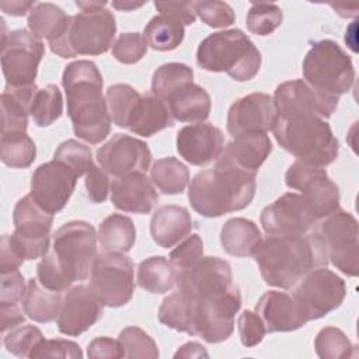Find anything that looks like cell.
<instances>
[{
	"instance_id": "cell-21",
	"label": "cell",
	"mask_w": 359,
	"mask_h": 359,
	"mask_svg": "<svg viewBox=\"0 0 359 359\" xmlns=\"http://www.w3.org/2000/svg\"><path fill=\"white\" fill-rule=\"evenodd\" d=\"M175 285L194 299L219 293L233 286L231 266L219 257H202L194 266L178 271Z\"/></svg>"
},
{
	"instance_id": "cell-16",
	"label": "cell",
	"mask_w": 359,
	"mask_h": 359,
	"mask_svg": "<svg viewBox=\"0 0 359 359\" xmlns=\"http://www.w3.org/2000/svg\"><path fill=\"white\" fill-rule=\"evenodd\" d=\"M79 175L66 164L52 160L35 168L29 195L45 212L55 215L69 202Z\"/></svg>"
},
{
	"instance_id": "cell-58",
	"label": "cell",
	"mask_w": 359,
	"mask_h": 359,
	"mask_svg": "<svg viewBox=\"0 0 359 359\" xmlns=\"http://www.w3.org/2000/svg\"><path fill=\"white\" fill-rule=\"evenodd\" d=\"M25 313L21 311L18 304H0V320L1 332L6 334L7 330H13L24 323Z\"/></svg>"
},
{
	"instance_id": "cell-61",
	"label": "cell",
	"mask_w": 359,
	"mask_h": 359,
	"mask_svg": "<svg viewBox=\"0 0 359 359\" xmlns=\"http://www.w3.org/2000/svg\"><path fill=\"white\" fill-rule=\"evenodd\" d=\"M144 6V3H135V1H112V7L121 11H132L135 8H139Z\"/></svg>"
},
{
	"instance_id": "cell-40",
	"label": "cell",
	"mask_w": 359,
	"mask_h": 359,
	"mask_svg": "<svg viewBox=\"0 0 359 359\" xmlns=\"http://www.w3.org/2000/svg\"><path fill=\"white\" fill-rule=\"evenodd\" d=\"M140 97L142 94L129 84L118 83L107 88L105 100H107L108 111L112 122L116 126L128 129L132 114Z\"/></svg>"
},
{
	"instance_id": "cell-44",
	"label": "cell",
	"mask_w": 359,
	"mask_h": 359,
	"mask_svg": "<svg viewBox=\"0 0 359 359\" xmlns=\"http://www.w3.org/2000/svg\"><path fill=\"white\" fill-rule=\"evenodd\" d=\"M283 21V13L275 3H251L247 14V28L251 34L265 36L272 34Z\"/></svg>"
},
{
	"instance_id": "cell-27",
	"label": "cell",
	"mask_w": 359,
	"mask_h": 359,
	"mask_svg": "<svg viewBox=\"0 0 359 359\" xmlns=\"http://www.w3.org/2000/svg\"><path fill=\"white\" fill-rule=\"evenodd\" d=\"M192 230V217L188 209L178 205H163L151 216L150 236L161 248H171Z\"/></svg>"
},
{
	"instance_id": "cell-43",
	"label": "cell",
	"mask_w": 359,
	"mask_h": 359,
	"mask_svg": "<svg viewBox=\"0 0 359 359\" xmlns=\"http://www.w3.org/2000/svg\"><path fill=\"white\" fill-rule=\"evenodd\" d=\"M316 353L321 359H344L353 356L355 346L342 330L337 327L323 328L314 339Z\"/></svg>"
},
{
	"instance_id": "cell-30",
	"label": "cell",
	"mask_w": 359,
	"mask_h": 359,
	"mask_svg": "<svg viewBox=\"0 0 359 359\" xmlns=\"http://www.w3.org/2000/svg\"><path fill=\"white\" fill-rule=\"evenodd\" d=\"M172 125L174 118L171 116L165 101L153 94H142L135 107L128 129L135 135L150 137Z\"/></svg>"
},
{
	"instance_id": "cell-47",
	"label": "cell",
	"mask_w": 359,
	"mask_h": 359,
	"mask_svg": "<svg viewBox=\"0 0 359 359\" xmlns=\"http://www.w3.org/2000/svg\"><path fill=\"white\" fill-rule=\"evenodd\" d=\"M42 339L43 334L39 328L31 324H25L10 330V332L4 335L3 342L10 353L18 358H29L31 352Z\"/></svg>"
},
{
	"instance_id": "cell-45",
	"label": "cell",
	"mask_w": 359,
	"mask_h": 359,
	"mask_svg": "<svg viewBox=\"0 0 359 359\" xmlns=\"http://www.w3.org/2000/svg\"><path fill=\"white\" fill-rule=\"evenodd\" d=\"M53 160L70 167L79 175V178L86 175L95 165L93 161L91 149L74 139L60 143L53 154Z\"/></svg>"
},
{
	"instance_id": "cell-13",
	"label": "cell",
	"mask_w": 359,
	"mask_h": 359,
	"mask_svg": "<svg viewBox=\"0 0 359 359\" xmlns=\"http://www.w3.org/2000/svg\"><path fill=\"white\" fill-rule=\"evenodd\" d=\"M292 294L300 304L307 321H313L342 304L346 296V286L335 272L321 266L306 273L293 286Z\"/></svg>"
},
{
	"instance_id": "cell-54",
	"label": "cell",
	"mask_w": 359,
	"mask_h": 359,
	"mask_svg": "<svg viewBox=\"0 0 359 359\" xmlns=\"http://www.w3.org/2000/svg\"><path fill=\"white\" fill-rule=\"evenodd\" d=\"M87 196L93 203H102L108 198V192L111 188L107 172L98 167L97 164L86 174L84 180Z\"/></svg>"
},
{
	"instance_id": "cell-11",
	"label": "cell",
	"mask_w": 359,
	"mask_h": 359,
	"mask_svg": "<svg viewBox=\"0 0 359 359\" xmlns=\"http://www.w3.org/2000/svg\"><path fill=\"white\" fill-rule=\"evenodd\" d=\"M13 222L15 230L8 238L15 252L24 261L45 257L49 251L53 215L45 212L31 195H27L15 203Z\"/></svg>"
},
{
	"instance_id": "cell-41",
	"label": "cell",
	"mask_w": 359,
	"mask_h": 359,
	"mask_svg": "<svg viewBox=\"0 0 359 359\" xmlns=\"http://www.w3.org/2000/svg\"><path fill=\"white\" fill-rule=\"evenodd\" d=\"M63 114L62 93L55 84H48L43 88H38L35 93L29 115L34 123L39 128H45L56 122Z\"/></svg>"
},
{
	"instance_id": "cell-7",
	"label": "cell",
	"mask_w": 359,
	"mask_h": 359,
	"mask_svg": "<svg viewBox=\"0 0 359 359\" xmlns=\"http://www.w3.org/2000/svg\"><path fill=\"white\" fill-rule=\"evenodd\" d=\"M115 32L114 14L101 7L69 15L63 28L48 42L50 50L65 59L79 55L98 56L114 45Z\"/></svg>"
},
{
	"instance_id": "cell-6",
	"label": "cell",
	"mask_w": 359,
	"mask_h": 359,
	"mask_svg": "<svg viewBox=\"0 0 359 359\" xmlns=\"http://www.w3.org/2000/svg\"><path fill=\"white\" fill-rule=\"evenodd\" d=\"M261 53L241 29L210 34L198 46L196 63L206 72H226L236 81L254 79L261 67Z\"/></svg>"
},
{
	"instance_id": "cell-2",
	"label": "cell",
	"mask_w": 359,
	"mask_h": 359,
	"mask_svg": "<svg viewBox=\"0 0 359 359\" xmlns=\"http://www.w3.org/2000/svg\"><path fill=\"white\" fill-rule=\"evenodd\" d=\"M97 257L95 229L84 220L65 223L53 234V247L36 265V279L53 292L86 280Z\"/></svg>"
},
{
	"instance_id": "cell-55",
	"label": "cell",
	"mask_w": 359,
	"mask_h": 359,
	"mask_svg": "<svg viewBox=\"0 0 359 359\" xmlns=\"http://www.w3.org/2000/svg\"><path fill=\"white\" fill-rule=\"evenodd\" d=\"M154 6L161 15L181 22L184 27L194 24L196 20L195 1H156Z\"/></svg>"
},
{
	"instance_id": "cell-36",
	"label": "cell",
	"mask_w": 359,
	"mask_h": 359,
	"mask_svg": "<svg viewBox=\"0 0 359 359\" xmlns=\"http://www.w3.org/2000/svg\"><path fill=\"white\" fill-rule=\"evenodd\" d=\"M153 185L165 195L181 194L189 182V170L175 157H163L154 161L150 170Z\"/></svg>"
},
{
	"instance_id": "cell-62",
	"label": "cell",
	"mask_w": 359,
	"mask_h": 359,
	"mask_svg": "<svg viewBox=\"0 0 359 359\" xmlns=\"http://www.w3.org/2000/svg\"><path fill=\"white\" fill-rule=\"evenodd\" d=\"M76 6L81 10V11H93L101 7L107 6V1H76Z\"/></svg>"
},
{
	"instance_id": "cell-31",
	"label": "cell",
	"mask_w": 359,
	"mask_h": 359,
	"mask_svg": "<svg viewBox=\"0 0 359 359\" xmlns=\"http://www.w3.org/2000/svg\"><path fill=\"white\" fill-rule=\"evenodd\" d=\"M261 241L258 226L245 217L229 219L220 230L222 247L233 257H252Z\"/></svg>"
},
{
	"instance_id": "cell-28",
	"label": "cell",
	"mask_w": 359,
	"mask_h": 359,
	"mask_svg": "<svg viewBox=\"0 0 359 359\" xmlns=\"http://www.w3.org/2000/svg\"><path fill=\"white\" fill-rule=\"evenodd\" d=\"M165 104L171 112V116L180 122L202 123L210 114V95L209 93L195 84L189 83L175 90Z\"/></svg>"
},
{
	"instance_id": "cell-20",
	"label": "cell",
	"mask_w": 359,
	"mask_h": 359,
	"mask_svg": "<svg viewBox=\"0 0 359 359\" xmlns=\"http://www.w3.org/2000/svg\"><path fill=\"white\" fill-rule=\"evenodd\" d=\"M97 161L107 174L123 177L132 172H146L151 153L143 140L118 133L98 149Z\"/></svg>"
},
{
	"instance_id": "cell-18",
	"label": "cell",
	"mask_w": 359,
	"mask_h": 359,
	"mask_svg": "<svg viewBox=\"0 0 359 359\" xmlns=\"http://www.w3.org/2000/svg\"><path fill=\"white\" fill-rule=\"evenodd\" d=\"M278 114L273 98L265 93H251L236 100L227 112V132L233 137L272 130Z\"/></svg>"
},
{
	"instance_id": "cell-48",
	"label": "cell",
	"mask_w": 359,
	"mask_h": 359,
	"mask_svg": "<svg viewBox=\"0 0 359 359\" xmlns=\"http://www.w3.org/2000/svg\"><path fill=\"white\" fill-rule=\"evenodd\" d=\"M147 41L139 32H123L112 45V56L123 65H135L147 52Z\"/></svg>"
},
{
	"instance_id": "cell-24",
	"label": "cell",
	"mask_w": 359,
	"mask_h": 359,
	"mask_svg": "<svg viewBox=\"0 0 359 359\" xmlns=\"http://www.w3.org/2000/svg\"><path fill=\"white\" fill-rule=\"evenodd\" d=\"M223 146V132L212 123L188 125L177 133V151L192 165L203 167L217 160Z\"/></svg>"
},
{
	"instance_id": "cell-60",
	"label": "cell",
	"mask_w": 359,
	"mask_h": 359,
	"mask_svg": "<svg viewBox=\"0 0 359 359\" xmlns=\"http://www.w3.org/2000/svg\"><path fill=\"white\" fill-rule=\"evenodd\" d=\"M202 356L208 358L209 353L198 342H187L174 353V358H202Z\"/></svg>"
},
{
	"instance_id": "cell-51",
	"label": "cell",
	"mask_w": 359,
	"mask_h": 359,
	"mask_svg": "<svg viewBox=\"0 0 359 359\" xmlns=\"http://www.w3.org/2000/svg\"><path fill=\"white\" fill-rule=\"evenodd\" d=\"M29 358H70L80 359L83 358V352L80 346L67 339H42L35 349L31 352Z\"/></svg>"
},
{
	"instance_id": "cell-34",
	"label": "cell",
	"mask_w": 359,
	"mask_h": 359,
	"mask_svg": "<svg viewBox=\"0 0 359 359\" xmlns=\"http://www.w3.org/2000/svg\"><path fill=\"white\" fill-rule=\"evenodd\" d=\"M177 268L165 257L154 255L142 261L137 266V285L149 293L163 294L171 290L177 282Z\"/></svg>"
},
{
	"instance_id": "cell-4",
	"label": "cell",
	"mask_w": 359,
	"mask_h": 359,
	"mask_svg": "<svg viewBox=\"0 0 359 359\" xmlns=\"http://www.w3.org/2000/svg\"><path fill=\"white\" fill-rule=\"evenodd\" d=\"M255 175L231 170H203L189 184L188 199L203 217H219L247 208L255 195Z\"/></svg>"
},
{
	"instance_id": "cell-32",
	"label": "cell",
	"mask_w": 359,
	"mask_h": 359,
	"mask_svg": "<svg viewBox=\"0 0 359 359\" xmlns=\"http://www.w3.org/2000/svg\"><path fill=\"white\" fill-rule=\"evenodd\" d=\"M63 297L60 292L46 289L38 279H28L27 292L22 300L24 313L36 323H50L59 317Z\"/></svg>"
},
{
	"instance_id": "cell-9",
	"label": "cell",
	"mask_w": 359,
	"mask_h": 359,
	"mask_svg": "<svg viewBox=\"0 0 359 359\" xmlns=\"http://www.w3.org/2000/svg\"><path fill=\"white\" fill-rule=\"evenodd\" d=\"M88 287L107 307L128 304L135 292V266L129 257L121 252H104L95 257Z\"/></svg>"
},
{
	"instance_id": "cell-35",
	"label": "cell",
	"mask_w": 359,
	"mask_h": 359,
	"mask_svg": "<svg viewBox=\"0 0 359 359\" xmlns=\"http://www.w3.org/2000/svg\"><path fill=\"white\" fill-rule=\"evenodd\" d=\"M194 314L195 299L181 290L168 294L158 309L161 324L189 335H194Z\"/></svg>"
},
{
	"instance_id": "cell-53",
	"label": "cell",
	"mask_w": 359,
	"mask_h": 359,
	"mask_svg": "<svg viewBox=\"0 0 359 359\" xmlns=\"http://www.w3.org/2000/svg\"><path fill=\"white\" fill-rule=\"evenodd\" d=\"M27 285L21 272L13 271L1 273L0 280V304H20L24 300Z\"/></svg>"
},
{
	"instance_id": "cell-26",
	"label": "cell",
	"mask_w": 359,
	"mask_h": 359,
	"mask_svg": "<svg viewBox=\"0 0 359 359\" xmlns=\"http://www.w3.org/2000/svg\"><path fill=\"white\" fill-rule=\"evenodd\" d=\"M109 192L112 205L128 213H150L158 202L154 185L144 172L115 177L111 182Z\"/></svg>"
},
{
	"instance_id": "cell-17",
	"label": "cell",
	"mask_w": 359,
	"mask_h": 359,
	"mask_svg": "<svg viewBox=\"0 0 359 359\" xmlns=\"http://www.w3.org/2000/svg\"><path fill=\"white\" fill-rule=\"evenodd\" d=\"M273 104L278 116L313 115L325 119L335 112L338 97L323 93L299 79L279 84L273 94Z\"/></svg>"
},
{
	"instance_id": "cell-39",
	"label": "cell",
	"mask_w": 359,
	"mask_h": 359,
	"mask_svg": "<svg viewBox=\"0 0 359 359\" xmlns=\"http://www.w3.org/2000/svg\"><path fill=\"white\" fill-rule=\"evenodd\" d=\"M194 83V70L178 62L161 65L156 69L151 79V94L165 101L180 87Z\"/></svg>"
},
{
	"instance_id": "cell-1",
	"label": "cell",
	"mask_w": 359,
	"mask_h": 359,
	"mask_svg": "<svg viewBox=\"0 0 359 359\" xmlns=\"http://www.w3.org/2000/svg\"><path fill=\"white\" fill-rule=\"evenodd\" d=\"M252 257L265 283L280 289L293 287L306 273L328 264L325 243L317 231L268 236Z\"/></svg>"
},
{
	"instance_id": "cell-49",
	"label": "cell",
	"mask_w": 359,
	"mask_h": 359,
	"mask_svg": "<svg viewBox=\"0 0 359 359\" xmlns=\"http://www.w3.org/2000/svg\"><path fill=\"white\" fill-rule=\"evenodd\" d=\"M195 11L212 28L230 27L236 21L233 8L224 1H195Z\"/></svg>"
},
{
	"instance_id": "cell-14",
	"label": "cell",
	"mask_w": 359,
	"mask_h": 359,
	"mask_svg": "<svg viewBox=\"0 0 359 359\" xmlns=\"http://www.w3.org/2000/svg\"><path fill=\"white\" fill-rule=\"evenodd\" d=\"M317 233L325 243L328 261L348 276L358 275L359 243H358V220L349 212L341 208L324 217Z\"/></svg>"
},
{
	"instance_id": "cell-29",
	"label": "cell",
	"mask_w": 359,
	"mask_h": 359,
	"mask_svg": "<svg viewBox=\"0 0 359 359\" xmlns=\"http://www.w3.org/2000/svg\"><path fill=\"white\" fill-rule=\"evenodd\" d=\"M38 87H13L6 84L1 93V133L27 132L32 98Z\"/></svg>"
},
{
	"instance_id": "cell-33",
	"label": "cell",
	"mask_w": 359,
	"mask_h": 359,
	"mask_svg": "<svg viewBox=\"0 0 359 359\" xmlns=\"http://www.w3.org/2000/svg\"><path fill=\"white\" fill-rule=\"evenodd\" d=\"M97 238L105 252L126 254L135 245L136 229L130 217L114 213L101 222Z\"/></svg>"
},
{
	"instance_id": "cell-25",
	"label": "cell",
	"mask_w": 359,
	"mask_h": 359,
	"mask_svg": "<svg viewBox=\"0 0 359 359\" xmlns=\"http://www.w3.org/2000/svg\"><path fill=\"white\" fill-rule=\"evenodd\" d=\"M255 313L262 318L266 332H290L309 323L293 294L280 290L265 292L255 304Z\"/></svg>"
},
{
	"instance_id": "cell-22",
	"label": "cell",
	"mask_w": 359,
	"mask_h": 359,
	"mask_svg": "<svg viewBox=\"0 0 359 359\" xmlns=\"http://www.w3.org/2000/svg\"><path fill=\"white\" fill-rule=\"evenodd\" d=\"M102 317V303L86 285H76L63 296L57 317L60 334L77 337L90 330Z\"/></svg>"
},
{
	"instance_id": "cell-23",
	"label": "cell",
	"mask_w": 359,
	"mask_h": 359,
	"mask_svg": "<svg viewBox=\"0 0 359 359\" xmlns=\"http://www.w3.org/2000/svg\"><path fill=\"white\" fill-rule=\"evenodd\" d=\"M271 151L272 143L266 133L238 136L223 147L216 168L255 175Z\"/></svg>"
},
{
	"instance_id": "cell-38",
	"label": "cell",
	"mask_w": 359,
	"mask_h": 359,
	"mask_svg": "<svg viewBox=\"0 0 359 359\" xmlns=\"http://www.w3.org/2000/svg\"><path fill=\"white\" fill-rule=\"evenodd\" d=\"M36 157V147L27 132L1 133L0 158L11 168H27Z\"/></svg>"
},
{
	"instance_id": "cell-19",
	"label": "cell",
	"mask_w": 359,
	"mask_h": 359,
	"mask_svg": "<svg viewBox=\"0 0 359 359\" xmlns=\"http://www.w3.org/2000/svg\"><path fill=\"white\" fill-rule=\"evenodd\" d=\"M259 220L268 236L304 234L317 222L303 196L294 192L283 194L265 206Z\"/></svg>"
},
{
	"instance_id": "cell-37",
	"label": "cell",
	"mask_w": 359,
	"mask_h": 359,
	"mask_svg": "<svg viewBox=\"0 0 359 359\" xmlns=\"http://www.w3.org/2000/svg\"><path fill=\"white\" fill-rule=\"evenodd\" d=\"M184 25L170 17L156 15L143 29V36L147 45L158 52H168L177 49L184 41Z\"/></svg>"
},
{
	"instance_id": "cell-57",
	"label": "cell",
	"mask_w": 359,
	"mask_h": 359,
	"mask_svg": "<svg viewBox=\"0 0 359 359\" xmlns=\"http://www.w3.org/2000/svg\"><path fill=\"white\" fill-rule=\"evenodd\" d=\"M22 262L24 259L15 252V250L10 244L8 234H4L1 237V244H0V273L17 271Z\"/></svg>"
},
{
	"instance_id": "cell-42",
	"label": "cell",
	"mask_w": 359,
	"mask_h": 359,
	"mask_svg": "<svg viewBox=\"0 0 359 359\" xmlns=\"http://www.w3.org/2000/svg\"><path fill=\"white\" fill-rule=\"evenodd\" d=\"M69 15L53 3H36L28 14V28L39 39L53 38L66 24Z\"/></svg>"
},
{
	"instance_id": "cell-12",
	"label": "cell",
	"mask_w": 359,
	"mask_h": 359,
	"mask_svg": "<svg viewBox=\"0 0 359 359\" xmlns=\"http://www.w3.org/2000/svg\"><path fill=\"white\" fill-rule=\"evenodd\" d=\"M45 55L42 39L28 29L1 35V69L6 84L25 87L35 84L38 66Z\"/></svg>"
},
{
	"instance_id": "cell-56",
	"label": "cell",
	"mask_w": 359,
	"mask_h": 359,
	"mask_svg": "<svg viewBox=\"0 0 359 359\" xmlns=\"http://www.w3.org/2000/svg\"><path fill=\"white\" fill-rule=\"evenodd\" d=\"M87 356L91 359H116L125 358L119 339L100 337L93 339L87 348Z\"/></svg>"
},
{
	"instance_id": "cell-50",
	"label": "cell",
	"mask_w": 359,
	"mask_h": 359,
	"mask_svg": "<svg viewBox=\"0 0 359 359\" xmlns=\"http://www.w3.org/2000/svg\"><path fill=\"white\" fill-rule=\"evenodd\" d=\"M203 257V241L198 234L187 236L171 252L170 261L177 271L194 266Z\"/></svg>"
},
{
	"instance_id": "cell-5",
	"label": "cell",
	"mask_w": 359,
	"mask_h": 359,
	"mask_svg": "<svg viewBox=\"0 0 359 359\" xmlns=\"http://www.w3.org/2000/svg\"><path fill=\"white\" fill-rule=\"evenodd\" d=\"M272 133L283 150L304 164L324 168L338 157L339 143L331 126L318 116H278Z\"/></svg>"
},
{
	"instance_id": "cell-52",
	"label": "cell",
	"mask_w": 359,
	"mask_h": 359,
	"mask_svg": "<svg viewBox=\"0 0 359 359\" xmlns=\"http://www.w3.org/2000/svg\"><path fill=\"white\" fill-rule=\"evenodd\" d=\"M237 327L241 344L247 348L258 345L266 334V328L262 318L257 313L250 310H245L240 314L237 320Z\"/></svg>"
},
{
	"instance_id": "cell-10",
	"label": "cell",
	"mask_w": 359,
	"mask_h": 359,
	"mask_svg": "<svg viewBox=\"0 0 359 359\" xmlns=\"http://www.w3.org/2000/svg\"><path fill=\"white\" fill-rule=\"evenodd\" d=\"M241 307V293L234 285L227 290L195 299L194 335L209 344L229 339L234 331V317Z\"/></svg>"
},
{
	"instance_id": "cell-46",
	"label": "cell",
	"mask_w": 359,
	"mask_h": 359,
	"mask_svg": "<svg viewBox=\"0 0 359 359\" xmlns=\"http://www.w3.org/2000/svg\"><path fill=\"white\" fill-rule=\"evenodd\" d=\"M123 349L125 358L156 359L158 358V348L154 339L139 327H126L118 337Z\"/></svg>"
},
{
	"instance_id": "cell-3",
	"label": "cell",
	"mask_w": 359,
	"mask_h": 359,
	"mask_svg": "<svg viewBox=\"0 0 359 359\" xmlns=\"http://www.w3.org/2000/svg\"><path fill=\"white\" fill-rule=\"evenodd\" d=\"M62 86L74 135L90 144L107 139L112 119L102 95V76L97 65L90 60L69 63L63 70Z\"/></svg>"
},
{
	"instance_id": "cell-59",
	"label": "cell",
	"mask_w": 359,
	"mask_h": 359,
	"mask_svg": "<svg viewBox=\"0 0 359 359\" xmlns=\"http://www.w3.org/2000/svg\"><path fill=\"white\" fill-rule=\"evenodd\" d=\"M36 6L35 1H21V0H13V1H1L0 8L10 15L21 17L25 15L28 11H31Z\"/></svg>"
},
{
	"instance_id": "cell-8",
	"label": "cell",
	"mask_w": 359,
	"mask_h": 359,
	"mask_svg": "<svg viewBox=\"0 0 359 359\" xmlns=\"http://www.w3.org/2000/svg\"><path fill=\"white\" fill-rule=\"evenodd\" d=\"M303 77L311 87L331 94H346L355 81L351 56L331 39L314 42L303 59Z\"/></svg>"
},
{
	"instance_id": "cell-15",
	"label": "cell",
	"mask_w": 359,
	"mask_h": 359,
	"mask_svg": "<svg viewBox=\"0 0 359 359\" xmlns=\"http://www.w3.org/2000/svg\"><path fill=\"white\" fill-rule=\"evenodd\" d=\"M289 188L300 191L313 216L320 220L339 209V189L324 168L294 161L285 174Z\"/></svg>"
}]
</instances>
